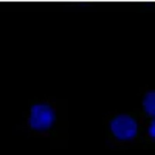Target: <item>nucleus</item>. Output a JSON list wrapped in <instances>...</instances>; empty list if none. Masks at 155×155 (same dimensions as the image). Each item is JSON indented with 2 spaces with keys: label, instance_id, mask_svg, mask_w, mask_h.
<instances>
[{
  "label": "nucleus",
  "instance_id": "nucleus-1",
  "mask_svg": "<svg viewBox=\"0 0 155 155\" xmlns=\"http://www.w3.org/2000/svg\"><path fill=\"white\" fill-rule=\"evenodd\" d=\"M56 120L54 110L48 104H34L30 112V126L34 130H47Z\"/></svg>",
  "mask_w": 155,
  "mask_h": 155
},
{
  "label": "nucleus",
  "instance_id": "nucleus-2",
  "mask_svg": "<svg viewBox=\"0 0 155 155\" xmlns=\"http://www.w3.org/2000/svg\"><path fill=\"white\" fill-rule=\"evenodd\" d=\"M110 130L112 134L121 140V141H129L137 137L138 132V124L137 121L129 115H118L116 118L112 120L110 123Z\"/></svg>",
  "mask_w": 155,
  "mask_h": 155
},
{
  "label": "nucleus",
  "instance_id": "nucleus-3",
  "mask_svg": "<svg viewBox=\"0 0 155 155\" xmlns=\"http://www.w3.org/2000/svg\"><path fill=\"white\" fill-rule=\"evenodd\" d=\"M143 109L149 116H152V118L155 116V93L153 92L146 93V96L143 99Z\"/></svg>",
  "mask_w": 155,
  "mask_h": 155
},
{
  "label": "nucleus",
  "instance_id": "nucleus-4",
  "mask_svg": "<svg viewBox=\"0 0 155 155\" xmlns=\"http://www.w3.org/2000/svg\"><path fill=\"white\" fill-rule=\"evenodd\" d=\"M147 132H149L150 138H155V123H153V121L150 123V126H149V130H147Z\"/></svg>",
  "mask_w": 155,
  "mask_h": 155
}]
</instances>
